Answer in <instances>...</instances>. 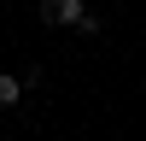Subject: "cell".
Returning <instances> with one entry per match:
<instances>
[{"instance_id":"7a4b0ae2","label":"cell","mask_w":146,"mask_h":141,"mask_svg":"<svg viewBox=\"0 0 146 141\" xmlns=\"http://www.w3.org/2000/svg\"><path fill=\"white\" fill-rule=\"evenodd\" d=\"M23 88H29L23 77H0V106H18V100H23Z\"/></svg>"},{"instance_id":"6da1fadb","label":"cell","mask_w":146,"mask_h":141,"mask_svg":"<svg viewBox=\"0 0 146 141\" xmlns=\"http://www.w3.org/2000/svg\"><path fill=\"white\" fill-rule=\"evenodd\" d=\"M41 18L47 23H82L88 6H82V0H41Z\"/></svg>"}]
</instances>
